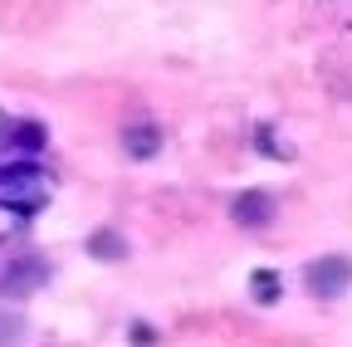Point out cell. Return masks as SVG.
Instances as JSON below:
<instances>
[{"mask_svg":"<svg viewBox=\"0 0 352 347\" xmlns=\"http://www.w3.org/2000/svg\"><path fill=\"white\" fill-rule=\"evenodd\" d=\"M54 201V177L39 161H10L0 166V205H10L20 215H34Z\"/></svg>","mask_w":352,"mask_h":347,"instance_id":"6da1fadb","label":"cell"},{"mask_svg":"<svg viewBox=\"0 0 352 347\" xmlns=\"http://www.w3.org/2000/svg\"><path fill=\"white\" fill-rule=\"evenodd\" d=\"M347 284H352V259L347 254H323L303 269V289L314 298H342Z\"/></svg>","mask_w":352,"mask_h":347,"instance_id":"7a4b0ae2","label":"cell"},{"mask_svg":"<svg viewBox=\"0 0 352 347\" xmlns=\"http://www.w3.org/2000/svg\"><path fill=\"white\" fill-rule=\"evenodd\" d=\"M44 142H50L44 122H30V117H6V122H0V147L20 152L25 161H34V152H44Z\"/></svg>","mask_w":352,"mask_h":347,"instance_id":"3957f363","label":"cell"},{"mask_svg":"<svg viewBox=\"0 0 352 347\" xmlns=\"http://www.w3.org/2000/svg\"><path fill=\"white\" fill-rule=\"evenodd\" d=\"M44 279H50V265H44V259H34V254H25V259H15V265H6L0 289H6L10 298H25V293H34Z\"/></svg>","mask_w":352,"mask_h":347,"instance_id":"277c9868","label":"cell"},{"mask_svg":"<svg viewBox=\"0 0 352 347\" xmlns=\"http://www.w3.org/2000/svg\"><path fill=\"white\" fill-rule=\"evenodd\" d=\"M122 152H127L132 161L157 157V152H162V127H157L152 117H132V122H122Z\"/></svg>","mask_w":352,"mask_h":347,"instance_id":"5b68a950","label":"cell"},{"mask_svg":"<svg viewBox=\"0 0 352 347\" xmlns=\"http://www.w3.org/2000/svg\"><path fill=\"white\" fill-rule=\"evenodd\" d=\"M230 215H235L240 230H264L274 221V196L270 191H240L235 205H230Z\"/></svg>","mask_w":352,"mask_h":347,"instance_id":"8992f818","label":"cell"},{"mask_svg":"<svg viewBox=\"0 0 352 347\" xmlns=\"http://www.w3.org/2000/svg\"><path fill=\"white\" fill-rule=\"evenodd\" d=\"M250 293H254V303H279V293H284V284H279V274L274 269H254V279H250Z\"/></svg>","mask_w":352,"mask_h":347,"instance_id":"52a82bcc","label":"cell"},{"mask_svg":"<svg viewBox=\"0 0 352 347\" xmlns=\"http://www.w3.org/2000/svg\"><path fill=\"white\" fill-rule=\"evenodd\" d=\"M88 249H94L98 259H122V254H127V245H122L118 230H98L94 240H88Z\"/></svg>","mask_w":352,"mask_h":347,"instance_id":"ba28073f","label":"cell"},{"mask_svg":"<svg viewBox=\"0 0 352 347\" xmlns=\"http://www.w3.org/2000/svg\"><path fill=\"white\" fill-rule=\"evenodd\" d=\"M259 147H264V157H279V161H289L294 152H289V142L284 137H274V127H259Z\"/></svg>","mask_w":352,"mask_h":347,"instance_id":"9c48e42d","label":"cell"},{"mask_svg":"<svg viewBox=\"0 0 352 347\" xmlns=\"http://www.w3.org/2000/svg\"><path fill=\"white\" fill-rule=\"evenodd\" d=\"M25 221H30V215L10 210V205H0V240H6V235H15V230H25Z\"/></svg>","mask_w":352,"mask_h":347,"instance_id":"30bf717a","label":"cell"},{"mask_svg":"<svg viewBox=\"0 0 352 347\" xmlns=\"http://www.w3.org/2000/svg\"><path fill=\"white\" fill-rule=\"evenodd\" d=\"M323 5H328L338 20H347V25H352V0H323Z\"/></svg>","mask_w":352,"mask_h":347,"instance_id":"8fae6325","label":"cell"}]
</instances>
